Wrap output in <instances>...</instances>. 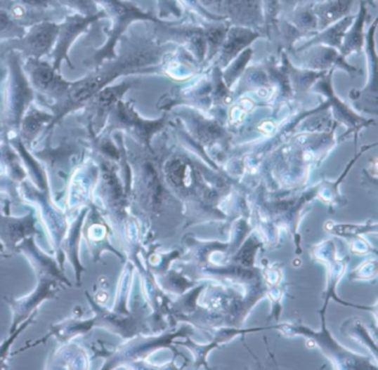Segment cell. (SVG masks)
Returning <instances> with one entry per match:
<instances>
[{"label": "cell", "mask_w": 378, "mask_h": 370, "mask_svg": "<svg viewBox=\"0 0 378 370\" xmlns=\"http://www.w3.org/2000/svg\"><path fill=\"white\" fill-rule=\"evenodd\" d=\"M301 65L304 68H308L313 71L333 70L337 67V68L344 69L349 74L358 72V69L345 62L343 55H339L334 49H329V48H323L315 53V55H311L308 58L304 59Z\"/></svg>", "instance_id": "obj_3"}, {"label": "cell", "mask_w": 378, "mask_h": 370, "mask_svg": "<svg viewBox=\"0 0 378 370\" xmlns=\"http://www.w3.org/2000/svg\"><path fill=\"white\" fill-rule=\"evenodd\" d=\"M351 24V18H346L345 20L341 21L337 26L332 27L331 29L324 32L323 34H320V37L315 38V39L310 40L306 42L302 47L299 48V51H304L311 46L316 45L318 42H323V44H327V45L335 46V47H339L341 46V40L343 38L345 30L347 29V27Z\"/></svg>", "instance_id": "obj_7"}, {"label": "cell", "mask_w": 378, "mask_h": 370, "mask_svg": "<svg viewBox=\"0 0 378 370\" xmlns=\"http://www.w3.org/2000/svg\"><path fill=\"white\" fill-rule=\"evenodd\" d=\"M53 36H55V32L51 27H46V28H41V29L34 32L28 40V47H30V51L34 55L47 53L50 46L53 44Z\"/></svg>", "instance_id": "obj_8"}, {"label": "cell", "mask_w": 378, "mask_h": 370, "mask_svg": "<svg viewBox=\"0 0 378 370\" xmlns=\"http://www.w3.org/2000/svg\"><path fill=\"white\" fill-rule=\"evenodd\" d=\"M201 1H202L204 5L211 6V7H212V6L220 5V4L222 3L221 0H201Z\"/></svg>", "instance_id": "obj_10"}, {"label": "cell", "mask_w": 378, "mask_h": 370, "mask_svg": "<svg viewBox=\"0 0 378 370\" xmlns=\"http://www.w3.org/2000/svg\"><path fill=\"white\" fill-rule=\"evenodd\" d=\"M352 1L353 0H335V1L318 7L315 13L320 17V27L324 28L339 17L344 16L345 13L349 11Z\"/></svg>", "instance_id": "obj_6"}, {"label": "cell", "mask_w": 378, "mask_h": 370, "mask_svg": "<svg viewBox=\"0 0 378 370\" xmlns=\"http://www.w3.org/2000/svg\"><path fill=\"white\" fill-rule=\"evenodd\" d=\"M252 55V51H245V53H242L239 58L233 62L230 63L229 68L226 69V72L223 74V80L226 82V87H231L234 81L237 80V77L242 74V71L247 66V61L251 58Z\"/></svg>", "instance_id": "obj_9"}, {"label": "cell", "mask_w": 378, "mask_h": 370, "mask_svg": "<svg viewBox=\"0 0 378 370\" xmlns=\"http://www.w3.org/2000/svg\"><path fill=\"white\" fill-rule=\"evenodd\" d=\"M133 82H122L116 87L105 88L93 95L92 107L97 111L98 117L105 116L113 105L120 101V98L133 86Z\"/></svg>", "instance_id": "obj_4"}, {"label": "cell", "mask_w": 378, "mask_h": 370, "mask_svg": "<svg viewBox=\"0 0 378 370\" xmlns=\"http://www.w3.org/2000/svg\"><path fill=\"white\" fill-rule=\"evenodd\" d=\"M256 37L258 34L249 32V29L243 28L232 29L226 37V41L222 44V51L218 60L219 68L229 66L231 61L253 40L256 39Z\"/></svg>", "instance_id": "obj_2"}, {"label": "cell", "mask_w": 378, "mask_h": 370, "mask_svg": "<svg viewBox=\"0 0 378 370\" xmlns=\"http://www.w3.org/2000/svg\"><path fill=\"white\" fill-rule=\"evenodd\" d=\"M13 86L11 88V101H13V113L17 120L20 118L21 113L24 111L26 105L30 103L32 98V90L30 84L27 82L26 78L22 76L20 70L18 71L17 65H13Z\"/></svg>", "instance_id": "obj_5"}, {"label": "cell", "mask_w": 378, "mask_h": 370, "mask_svg": "<svg viewBox=\"0 0 378 370\" xmlns=\"http://www.w3.org/2000/svg\"><path fill=\"white\" fill-rule=\"evenodd\" d=\"M27 71L34 87L46 95L59 100L63 97V92L66 91L68 82L65 81L57 74L56 69L48 63L32 59L27 63Z\"/></svg>", "instance_id": "obj_1"}]
</instances>
